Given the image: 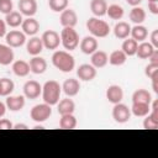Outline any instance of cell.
I'll use <instances>...</instances> for the list:
<instances>
[{"label": "cell", "instance_id": "obj_1", "mask_svg": "<svg viewBox=\"0 0 158 158\" xmlns=\"http://www.w3.org/2000/svg\"><path fill=\"white\" fill-rule=\"evenodd\" d=\"M52 64L63 73H69L75 67V59L68 51H56L52 54Z\"/></svg>", "mask_w": 158, "mask_h": 158}, {"label": "cell", "instance_id": "obj_2", "mask_svg": "<svg viewBox=\"0 0 158 158\" xmlns=\"http://www.w3.org/2000/svg\"><path fill=\"white\" fill-rule=\"evenodd\" d=\"M60 93H62V85L56 80H48L43 84L41 95H42L43 102L53 106L58 104L60 99Z\"/></svg>", "mask_w": 158, "mask_h": 158}, {"label": "cell", "instance_id": "obj_3", "mask_svg": "<svg viewBox=\"0 0 158 158\" xmlns=\"http://www.w3.org/2000/svg\"><path fill=\"white\" fill-rule=\"evenodd\" d=\"M86 28L91 33V36L99 37V38H104L109 36L111 31L109 23L104 20H99V17H90L86 21Z\"/></svg>", "mask_w": 158, "mask_h": 158}, {"label": "cell", "instance_id": "obj_4", "mask_svg": "<svg viewBox=\"0 0 158 158\" xmlns=\"http://www.w3.org/2000/svg\"><path fill=\"white\" fill-rule=\"evenodd\" d=\"M60 43L68 52L74 51L79 46V35L74 27H63L60 31Z\"/></svg>", "mask_w": 158, "mask_h": 158}, {"label": "cell", "instance_id": "obj_5", "mask_svg": "<svg viewBox=\"0 0 158 158\" xmlns=\"http://www.w3.org/2000/svg\"><path fill=\"white\" fill-rule=\"evenodd\" d=\"M52 115V106L43 102V104H37L35 105L31 111H30V116L31 118L37 122V123H41V122H44L47 121Z\"/></svg>", "mask_w": 158, "mask_h": 158}, {"label": "cell", "instance_id": "obj_6", "mask_svg": "<svg viewBox=\"0 0 158 158\" xmlns=\"http://www.w3.org/2000/svg\"><path fill=\"white\" fill-rule=\"evenodd\" d=\"M41 40H42V43H43V48H46V49L54 51L60 44V36L54 30L44 31L43 35L41 36Z\"/></svg>", "mask_w": 158, "mask_h": 158}, {"label": "cell", "instance_id": "obj_7", "mask_svg": "<svg viewBox=\"0 0 158 158\" xmlns=\"http://www.w3.org/2000/svg\"><path fill=\"white\" fill-rule=\"evenodd\" d=\"M131 110L127 105L122 104V102H117L114 104L112 107V118L117 122V123H126L130 118H131Z\"/></svg>", "mask_w": 158, "mask_h": 158}, {"label": "cell", "instance_id": "obj_8", "mask_svg": "<svg viewBox=\"0 0 158 158\" xmlns=\"http://www.w3.org/2000/svg\"><path fill=\"white\" fill-rule=\"evenodd\" d=\"M5 41H6V44L10 46L11 48H19V47H21V46L25 44V42H26V35L22 31L11 30L10 32H7L5 35Z\"/></svg>", "mask_w": 158, "mask_h": 158}, {"label": "cell", "instance_id": "obj_9", "mask_svg": "<svg viewBox=\"0 0 158 158\" xmlns=\"http://www.w3.org/2000/svg\"><path fill=\"white\" fill-rule=\"evenodd\" d=\"M23 96L30 100H35L40 98L42 93V85L36 80H27L23 84Z\"/></svg>", "mask_w": 158, "mask_h": 158}, {"label": "cell", "instance_id": "obj_10", "mask_svg": "<svg viewBox=\"0 0 158 158\" xmlns=\"http://www.w3.org/2000/svg\"><path fill=\"white\" fill-rule=\"evenodd\" d=\"M59 22L63 27H74L78 23V15L73 9H65L60 12Z\"/></svg>", "mask_w": 158, "mask_h": 158}, {"label": "cell", "instance_id": "obj_11", "mask_svg": "<svg viewBox=\"0 0 158 158\" xmlns=\"http://www.w3.org/2000/svg\"><path fill=\"white\" fill-rule=\"evenodd\" d=\"M77 75L83 81H91L96 77V68L88 63L81 64L77 69Z\"/></svg>", "mask_w": 158, "mask_h": 158}, {"label": "cell", "instance_id": "obj_12", "mask_svg": "<svg viewBox=\"0 0 158 158\" xmlns=\"http://www.w3.org/2000/svg\"><path fill=\"white\" fill-rule=\"evenodd\" d=\"M19 10L21 15L26 17H33L37 12V1L36 0H19Z\"/></svg>", "mask_w": 158, "mask_h": 158}, {"label": "cell", "instance_id": "obj_13", "mask_svg": "<svg viewBox=\"0 0 158 158\" xmlns=\"http://www.w3.org/2000/svg\"><path fill=\"white\" fill-rule=\"evenodd\" d=\"M62 90H63V93H64L68 98H73V96H75V95L79 94L80 83H79L78 79H74V78L65 79L64 83L62 84Z\"/></svg>", "mask_w": 158, "mask_h": 158}, {"label": "cell", "instance_id": "obj_14", "mask_svg": "<svg viewBox=\"0 0 158 158\" xmlns=\"http://www.w3.org/2000/svg\"><path fill=\"white\" fill-rule=\"evenodd\" d=\"M98 40L94 36H85L80 42L79 47L84 54H93L98 49Z\"/></svg>", "mask_w": 158, "mask_h": 158}, {"label": "cell", "instance_id": "obj_15", "mask_svg": "<svg viewBox=\"0 0 158 158\" xmlns=\"http://www.w3.org/2000/svg\"><path fill=\"white\" fill-rule=\"evenodd\" d=\"M106 99L111 102V104H117L121 102L123 99V90L120 85L112 84L106 89Z\"/></svg>", "mask_w": 158, "mask_h": 158}, {"label": "cell", "instance_id": "obj_16", "mask_svg": "<svg viewBox=\"0 0 158 158\" xmlns=\"http://www.w3.org/2000/svg\"><path fill=\"white\" fill-rule=\"evenodd\" d=\"M25 102L26 101H25V96L23 95H15V96L9 95L7 99H6L5 105H6V109H9L10 111L17 112V111L23 109Z\"/></svg>", "mask_w": 158, "mask_h": 158}, {"label": "cell", "instance_id": "obj_17", "mask_svg": "<svg viewBox=\"0 0 158 158\" xmlns=\"http://www.w3.org/2000/svg\"><path fill=\"white\" fill-rule=\"evenodd\" d=\"M21 28L22 32L27 36H35L38 31H40V22L33 19V17H27L23 19L22 23H21Z\"/></svg>", "mask_w": 158, "mask_h": 158}, {"label": "cell", "instance_id": "obj_18", "mask_svg": "<svg viewBox=\"0 0 158 158\" xmlns=\"http://www.w3.org/2000/svg\"><path fill=\"white\" fill-rule=\"evenodd\" d=\"M30 70L33 74H43L47 70V60L42 57L33 56L30 59Z\"/></svg>", "mask_w": 158, "mask_h": 158}, {"label": "cell", "instance_id": "obj_19", "mask_svg": "<svg viewBox=\"0 0 158 158\" xmlns=\"http://www.w3.org/2000/svg\"><path fill=\"white\" fill-rule=\"evenodd\" d=\"M26 49H27V53L28 54H31V56H38L43 51V43H42L41 37L32 36L26 42Z\"/></svg>", "mask_w": 158, "mask_h": 158}, {"label": "cell", "instance_id": "obj_20", "mask_svg": "<svg viewBox=\"0 0 158 158\" xmlns=\"http://www.w3.org/2000/svg\"><path fill=\"white\" fill-rule=\"evenodd\" d=\"M91 56V58H90V64L93 65V67H95L96 69L98 68H104L106 64H107V62H109V56H107V53L106 52H104V51H99V49H96L93 54H90Z\"/></svg>", "mask_w": 158, "mask_h": 158}, {"label": "cell", "instance_id": "obj_21", "mask_svg": "<svg viewBox=\"0 0 158 158\" xmlns=\"http://www.w3.org/2000/svg\"><path fill=\"white\" fill-rule=\"evenodd\" d=\"M75 110V102L70 98H65L58 101L57 104V111L59 115H67V114H73Z\"/></svg>", "mask_w": 158, "mask_h": 158}, {"label": "cell", "instance_id": "obj_22", "mask_svg": "<svg viewBox=\"0 0 158 158\" xmlns=\"http://www.w3.org/2000/svg\"><path fill=\"white\" fill-rule=\"evenodd\" d=\"M14 51L7 44H0V64L1 65H9L14 62Z\"/></svg>", "mask_w": 158, "mask_h": 158}, {"label": "cell", "instance_id": "obj_23", "mask_svg": "<svg viewBox=\"0 0 158 158\" xmlns=\"http://www.w3.org/2000/svg\"><path fill=\"white\" fill-rule=\"evenodd\" d=\"M90 10L95 17H101L106 15L107 4L105 0H91L90 1Z\"/></svg>", "mask_w": 158, "mask_h": 158}, {"label": "cell", "instance_id": "obj_24", "mask_svg": "<svg viewBox=\"0 0 158 158\" xmlns=\"http://www.w3.org/2000/svg\"><path fill=\"white\" fill-rule=\"evenodd\" d=\"M130 32H131V26L125 21L117 22L114 27V35H115V37H117L120 40L127 38L130 36Z\"/></svg>", "mask_w": 158, "mask_h": 158}, {"label": "cell", "instance_id": "obj_25", "mask_svg": "<svg viewBox=\"0 0 158 158\" xmlns=\"http://www.w3.org/2000/svg\"><path fill=\"white\" fill-rule=\"evenodd\" d=\"M131 37L137 41V42H143L146 41V38L148 37V30L147 27H144L143 25H135L133 27H131V32H130Z\"/></svg>", "mask_w": 158, "mask_h": 158}, {"label": "cell", "instance_id": "obj_26", "mask_svg": "<svg viewBox=\"0 0 158 158\" xmlns=\"http://www.w3.org/2000/svg\"><path fill=\"white\" fill-rule=\"evenodd\" d=\"M12 72L17 77H26L31 72L30 70V64L26 60H22V59L15 60L12 63Z\"/></svg>", "mask_w": 158, "mask_h": 158}, {"label": "cell", "instance_id": "obj_27", "mask_svg": "<svg viewBox=\"0 0 158 158\" xmlns=\"http://www.w3.org/2000/svg\"><path fill=\"white\" fill-rule=\"evenodd\" d=\"M131 114L137 116V117H144L146 115L149 114L151 111V104H144V102H132L131 106Z\"/></svg>", "mask_w": 158, "mask_h": 158}, {"label": "cell", "instance_id": "obj_28", "mask_svg": "<svg viewBox=\"0 0 158 158\" xmlns=\"http://www.w3.org/2000/svg\"><path fill=\"white\" fill-rule=\"evenodd\" d=\"M22 21H23V19H22V15H21L20 11H14L12 10L11 12H9V14L5 15V22H6V25L10 26V27H12V28H16V27L21 26Z\"/></svg>", "mask_w": 158, "mask_h": 158}, {"label": "cell", "instance_id": "obj_29", "mask_svg": "<svg viewBox=\"0 0 158 158\" xmlns=\"http://www.w3.org/2000/svg\"><path fill=\"white\" fill-rule=\"evenodd\" d=\"M156 48L149 43V42H141L138 46H137V51H136V56L141 59H148V57L152 54V52L154 51Z\"/></svg>", "mask_w": 158, "mask_h": 158}, {"label": "cell", "instance_id": "obj_30", "mask_svg": "<svg viewBox=\"0 0 158 158\" xmlns=\"http://www.w3.org/2000/svg\"><path fill=\"white\" fill-rule=\"evenodd\" d=\"M132 102H144L151 104L152 102V94L146 89H137L132 94Z\"/></svg>", "mask_w": 158, "mask_h": 158}, {"label": "cell", "instance_id": "obj_31", "mask_svg": "<svg viewBox=\"0 0 158 158\" xmlns=\"http://www.w3.org/2000/svg\"><path fill=\"white\" fill-rule=\"evenodd\" d=\"M137 46H138V42L135 41L133 38H125V41L122 42V46H121V49L122 52L127 56V57H132V56H136V51H137Z\"/></svg>", "mask_w": 158, "mask_h": 158}, {"label": "cell", "instance_id": "obj_32", "mask_svg": "<svg viewBox=\"0 0 158 158\" xmlns=\"http://www.w3.org/2000/svg\"><path fill=\"white\" fill-rule=\"evenodd\" d=\"M127 60V56L122 52V49H117V51H114L111 52V54L109 56V62L111 65H115V67H120L122 64H125Z\"/></svg>", "mask_w": 158, "mask_h": 158}, {"label": "cell", "instance_id": "obj_33", "mask_svg": "<svg viewBox=\"0 0 158 158\" xmlns=\"http://www.w3.org/2000/svg\"><path fill=\"white\" fill-rule=\"evenodd\" d=\"M59 127L62 130H73L77 127V118L73 114L60 115L59 118Z\"/></svg>", "mask_w": 158, "mask_h": 158}, {"label": "cell", "instance_id": "obj_34", "mask_svg": "<svg viewBox=\"0 0 158 158\" xmlns=\"http://www.w3.org/2000/svg\"><path fill=\"white\" fill-rule=\"evenodd\" d=\"M130 20L135 25H141L146 20V11H144V9H142L139 6H133L132 10L130 11Z\"/></svg>", "mask_w": 158, "mask_h": 158}, {"label": "cell", "instance_id": "obj_35", "mask_svg": "<svg viewBox=\"0 0 158 158\" xmlns=\"http://www.w3.org/2000/svg\"><path fill=\"white\" fill-rule=\"evenodd\" d=\"M106 15L112 19V20H121L125 15V10L121 5H117V4H111L107 6V10H106Z\"/></svg>", "mask_w": 158, "mask_h": 158}, {"label": "cell", "instance_id": "obj_36", "mask_svg": "<svg viewBox=\"0 0 158 158\" xmlns=\"http://www.w3.org/2000/svg\"><path fill=\"white\" fill-rule=\"evenodd\" d=\"M0 86H1V96H9L15 89V84L9 78H1L0 79Z\"/></svg>", "mask_w": 158, "mask_h": 158}, {"label": "cell", "instance_id": "obj_37", "mask_svg": "<svg viewBox=\"0 0 158 158\" xmlns=\"http://www.w3.org/2000/svg\"><path fill=\"white\" fill-rule=\"evenodd\" d=\"M69 5V0H48V6L54 12H62Z\"/></svg>", "mask_w": 158, "mask_h": 158}, {"label": "cell", "instance_id": "obj_38", "mask_svg": "<svg viewBox=\"0 0 158 158\" xmlns=\"http://www.w3.org/2000/svg\"><path fill=\"white\" fill-rule=\"evenodd\" d=\"M144 74H146L149 79H152V78H154V77H158V64H151V63H148V64L146 65Z\"/></svg>", "mask_w": 158, "mask_h": 158}, {"label": "cell", "instance_id": "obj_39", "mask_svg": "<svg viewBox=\"0 0 158 158\" xmlns=\"http://www.w3.org/2000/svg\"><path fill=\"white\" fill-rule=\"evenodd\" d=\"M14 10V4L12 0H0V12L2 14H9Z\"/></svg>", "mask_w": 158, "mask_h": 158}, {"label": "cell", "instance_id": "obj_40", "mask_svg": "<svg viewBox=\"0 0 158 158\" xmlns=\"http://www.w3.org/2000/svg\"><path fill=\"white\" fill-rule=\"evenodd\" d=\"M14 125L7 118H0V130H12Z\"/></svg>", "mask_w": 158, "mask_h": 158}, {"label": "cell", "instance_id": "obj_41", "mask_svg": "<svg viewBox=\"0 0 158 158\" xmlns=\"http://www.w3.org/2000/svg\"><path fill=\"white\" fill-rule=\"evenodd\" d=\"M154 48H158V30H153L151 33V42H149Z\"/></svg>", "mask_w": 158, "mask_h": 158}, {"label": "cell", "instance_id": "obj_42", "mask_svg": "<svg viewBox=\"0 0 158 158\" xmlns=\"http://www.w3.org/2000/svg\"><path fill=\"white\" fill-rule=\"evenodd\" d=\"M148 11L153 15H158V1L148 2Z\"/></svg>", "mask_w": 158, "mask_h": 158}, {"label": "cell", "instance_id": "obj_43", "mask_svg": "<svg viewBox=\"0 0 158 158\" xmlns=\"http://www.w3.org/2000/svg\"><path fill=\"white\" fill-rule=\"evenodd\" d=\"M148 59H149L151 64H158V49L157 48L152 52V54L148 57Z\"/></svg>", "mask_w": 158, "mask_h": 158}, {"label": "cell", "instance_id": "obj_44", "mask_svg": "<svg viewBox=\"0 0 158 158\" xmlns=\"http://www.w3.org/2000/svg\"><path fill=\"white\" fill-rule=\"evenodd\" d=\"M6 22H5V20H1L0 19V38L1 37H5V35L7 33V31H6Z\"/></svg>", "mask_w": 158, "mask_h": 158}, {"label": "cell", "instance_id": "obj_45", "mask_svg": "<svg viewBox=\"0 0 158 158\" xmlns=\"http://www.w3.org/2000/svg\"><path fill=\"white\" fill-rule=\"evenodd\" d=\"M157 81H158V77L152 78V88H153V91H154L156 94H158V85H157Z\"/></svg>", "mask_w": 158, "mask_h": 158}, {"label": "cell", "instance_id": "obj_46", "mask_svg": "<svg viewBox=\"0 0 158 158\" xmlns=\"http://www.w3.org/2000/svg\"><path fill=\"white\" fill-rule=\"evenodd\" d=\"M27 128H28V126L25 123H16L12 127V130H27Z\"/></svg>", "mask_w": 158, "mask_h": 158}, {"label": "cell", "instance_id": "obj_47", "mask_svg": "<svg viewBox=\"0 0 158 158\" xmlns=\"http://www.w3.org/2000/svg\"><path fill=\"white\" fill-rule=\"evenodd\" d=\"M126 2L133 7V6H138L142 2V0H126Z\"/></svg>", "mask_w": 158, "mask_h": 158}, {"label": "cell", "instance_id": "obj_48", "mask_svg": "<svg viewBox=\"0 0 158 158\" xmlns=\"http://www.w3.org/2000/svg\"><path fill=\"white\" fill-rule=\"evenodd\" d=\"M5 112H6V105L0 101V117H2L5 115Z\"/></svg>", "mask_w": 158, "mask_h": 158}, {"label": "cell", "instance_id": "obj_49", "mask_svg": "<svg viewBox=\"0 0 158 158\" xmlns=\"http://www.w3.org/2000/svg\"><path fill=\"white\" fill-rule=\"evenodd\" d=\"M33 128H35V130H38V128H40V130H42V128H43V126H41V125H36Z\"/></svg>", "mask_w": 158, "mask_h": 158}, {"label": "cell", "instance_id": "obj_50", "mask_svg": "<svg viewBox=\"0 0 158 158\" xmlns=\"http://www.w3.org/2000/svg\"><path fill=\"white\" fill-rule=\"evenodd\" d=\"M151 1H158V0H148V2H151Z\"/></svg>", "mask_w": 158, "mask_h": 158}, {"label": "cell", "instance_id": "obj_51", "mask_svg": "<svg viewBox=\"0 0 158 158\" xmlns=\"http://www.w3.org/2000/svg\"><path fill=\"white\" fill-rule=\"evenodd\" d=\"M0 96H1V86H0Z\"/></svg>", "mask_w": 158, "mask_h": 158}]
</instances>
